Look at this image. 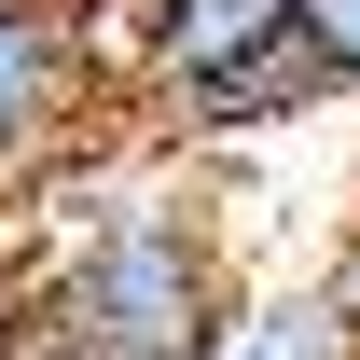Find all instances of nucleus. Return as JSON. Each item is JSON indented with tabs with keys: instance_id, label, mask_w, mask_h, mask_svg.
Segmentation results:
<instances>
[{
	"instance_id": "5",
	"label": "nucleus",
	"mask_w": 360,
	"mask_h": 360,
	"mask_svg": "<svg viewBox=\"0 0 360 360\" xmlns=\"http://www.w3.org/2000/svg\"><path fill=\"white\" fill-rule=\"evenodd\" d=\"M291 42L319 56L333 97H360V0H291Z\"/></svg>"
},
{
	"instance_id": "3",
	"label": "nucleus",
	"mask_w": 360,
	"mask_h": 360,
	"mask_svg": "<svg viewBox=\"0 0 360 360\" xmlns=\"http://www.w3.org/2000/svg\"><path fill=\"white\" fill-rule=\"evenodd\" d=\"M139 111H153V139H180V153H236V139L319 125V111H347V97L319 84L305 42H264V56H236V70H208V84H180V97H139Z\"/></svg>"
},
{
	"instance_id": "2",
	"label": "nucleus",
	"mask_w": 360,
	"mask_h": 360,
	"mask_svg": "<svg viewBox=\"0 0 360 360\" xmlns=\"http://www.w3.org/2000/svg\"><path fill=\"white\" fill-rule=\"evenodd\" d=\"M84 125H97V70H84L70 0H0V208L42 167H70Z\"/></svg>"
},
{
	"instance_id": "8",
	"label": "nucleus",
	"mask_w": 360,
	"mask_h": 360,
	"mask_svg": "<svg viewBox=\"0 0 360 360\" xmlns=\"http://www.w3.org/2000/svg\"><path fill=\"white\" fill-rule=\"evenodd\" d=\"M28 360H70V347H56V333H42V347H28Z\"/></svg>"
},
{
	"instance_id": "1",
	"label": "nucleus",
	"mask_w": 360,
	"mask_h": 360,
	"mask_svg": "<svg viewBox=\"0 0 360 360\" xmlns=\"http://www.w3.org/2000/svg\"><path fill=\"white\" fill-rule=\"evenodd\" d=\"M0 222L28 236V305H42V333L70 360H208V333L236 305L222 208L194 180H167V167L70 153Z\"/></svg>"
},
{
	"instance_id": "6",
	"label": "nucleus",
	"mask_w": 360,
	"mask_h": 360,
	"mask_svg": "<svg viewBox=\"0 0 360 360\" xmlns=\"http://www.w3.org/2000/svg\"><path fill=\"white\" fill-rule=\"evenodd\" d=\"M42 347V305H28V236L0 222V360H28Z\"/></svg>"
},
{
	"instance_id": "4",
	"label": "nucleus",
	"mask_w": 360,
	"mask_h": 360,
	"mask_svg": "<svg viewBox=\"0 0 360 360\" xmlns=\"http://www.w3.org/2000/svg\"><path fill=\"white\" fill-rule=\"evenodd\" d=\"M208 360H360V305H347L319 264H305V277H236Z\"/></svg>"
},
{
	"instance_id": "7",
	"label": "nucleus",
	"mask_w": 360,
	"mask_h": 360,
	"mask_svg": "<svg viewBox=\"0 0 360 360\" xmlns=\"http://www.w3.org/2000/svg\"><path fill=\"white\" fill-rule=\"evenodd\" d=\"M319 277H333V291L360 305V167L333 180V250H319Z\"/></svg>"
}]
</instances>
